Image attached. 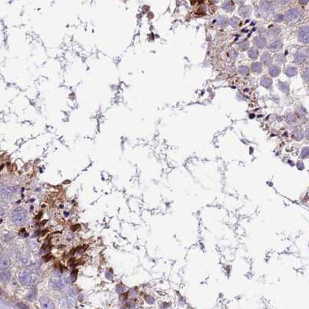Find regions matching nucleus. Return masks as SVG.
<instances>
[{
    "label": "nucleus",
    "mask_w": 309,
    "mask_h": 309,
    "mask_svg": "<svg viewBox=\"0 0 309 309\" xmlns=\"http://www.w3.org/2000/svg\"><path fill=\"white\" fill-rule=\"evenodd\" d=\"M11 219L16 225L23 224L28 220L27 211L24 208H16L11 213Z\"/></svg>",
    "instance_id": "f257e3e1"
},
{
    "label": "nucleus",
    "mask_w": 309,
    "mask_h": 309,
    "mask_svg": "<svg viewBox=\"0 0 309 309\" xmlns=\"http://www.w3.org/2000/svg\"><path fill=\"white\" fill-rule=\"evenodd\" d=\"M19 280L25 286H31L36 281V276L29 270L21 271L19 275Z\"/></svg>",
    "instance_id": "f03ea898"
},
{
    "label": "nucleus",
    "mask_w": 309,
    "mask_h": 309,
    "mask_svg": "<svg viewBox=\"0 0 309 309\" xmlns=\"http://www.w3.org/2000/svg\"><path fill=\"white\" fill-rule=\"evenodd\" d=\"M50 286L55 290H61L65 287V281L61 277L55 276L50 279Z\"/></svg>",
    "instance_id": "7ed1b4c3"
},
{
    "label": "nucleus",
    "mask_w": 309,
    "mask_h": 309,
    "mask_svg": "<svg viewBox=\"0 0 309 309\" xmlns=\"http://www.w3.org/2000/svg\"><path fill=\"white\" fill-rule=\"evenodd\" d=\"M301 17V12L297 9H289L285 14V19L289 22H294L298 21Z\"/></svg>",
    "instance_id": "20e7f679"
},
{
    "label": "nucleus",
    "mask_w": 309,
    "mask_h": 309,
    "mask_svg": "<svg viewBox=\"0 0 309 309\" xmlns=\"http://www.w3.org/2000/svg\"><path fill=\"white\" fill-rule=\"evenodd\" d=\"M274 10V6L271 2L263 1L260 5V12L264 16H269Z\"/></svg>",
    "instance_id": "39448f33"
},
{
    "label": "nucleus",
    "mask_w": 309,
    "mask_h": 309,
    "mask_svg": "<svg viewBox=\"0 0 309 309\" xmlns=\"http://www.w3.org/2000/svg\"><path fill=\"white\" fill-rule=\"evenodd\" d=\"M294 61H295V62L298 63V64H302V63H304L307 58V49L306 48L299 49V50L296 52L295 54H294Z\"/></svg>",
    "instance_id": "423d86ee"
},
{
    "label": "nucleus",
    "mask_w": 309,
    "mask_h": 309,
    "mask_svg": "<svg viewBox=\"0 0 309 309\" xmlns=\"http://www.w3.org/2000/svg\"><path fill=\"white\" fill-rule=\"evenodd\" d=\"M297 37H298V40L301 43H308V26H304L301 27L298 30V33H297Z\"/></svg>",
    "instance_id": "0eeeda50"
},
{
    "label": "nucleus",
    "mask_w": 309,
    "mask_h": 309,
    "mask_svg": "<svg viewBox=\"0 0 309 309\" xmlns=\"http://www.w3.org/2000/svg\"><path fill=\"white\" fill-rule=\"evenodd\" d=\"M12 197V191L5 185L0 186V199L3 201L9 200Z\"/></svg>",
    "instance_id": "6e6552de"
},
{
    "label": "nucleus",
    "mask_w": 309,
    "mask_h": 309,
    "mask_svg": "<svg viewBox=\"0 0 309 309\" xmlns=\"http://www.w3.org/2000/svg\"><path fill=\"white\" fill-rule=\"evenodd\" d=\"M253 43L260 49H263L267 46V39L263 36H255L253 39Z\"/></svg>",
    "instance_id": "1a4fd4ad"
},
{
    "label": "nucleus",
    "mask_w": 309,
    "mask_h": 309,
    "mask_svg": "<svg viewBox=\"0 0 309 309\" xmlns=\"http://www.w3.org/2000/svg\"><path fill=\"white\" fill-rule=\"evenodd\" d=\"M40 303L43 308L52 309L54 307V302L52 301L50 297H47V296H43V297H40Z\"/></svg>",
    "instance_id": "9d476101"
},
{
    "label": "nucleus",
    "mask_w": 309,
    "mask_h": 309,
    "mask_svg": "<svg viewBox=\"0 0 309 309\" xmlns=\"http://www.w3.org/2000/svg\"><path fill=\"white\" fill-rule=\"evenodd\" d=\"M10 259L9 256L4 255L2 257L0 258V270H5L7 268L10 266Z\"/></svg>",
    "instance_id": "9b49d317"
},
{
    "label": "nucleus",
    "mask_w": 309,
    "mask_h": 309,
    "mask_svg": "<svg viewBox=\"0 0 309 309\" xmlns=\"http://www.w3.org/2000/svg\"><path fill=\"white\" fill-rule=\"evenodd\" d=\"M282 47H283V43H282V41L280 40H276L274 41H273L272 43H270V44L269 45V47L268 48L270 49V50L271 51H278L282 49Z\"/></svg>",
    "instance_id": "f8f14e48"
},
{
    "label": "nucleus",
    "mask_w": 309,
    "mask_h": 309,
    "mask_svg": "<svg viewBox=\"0 0 309 309\" xmlns=\"http://www.w3.org/2000/svg\"><path fill=\"white\" fill-rule=\"evenodd\" d=\"M261 61L263 64L267 66L270 65L271 63H272V57H271L270 54L268 53V52H264L263 54L261 55Z\"/></svg>",
    "instance_id": "ddd939ff"
},
{
    "label": "nucleus",
    "mask_w": 309,
    "mask_h": 309,
    "mask_svg": "<svg viewBox=\"0 0 309 309\" xmlns=\"http://www.w3.org/2000/svg\"><path fill=\"white\" fill-rule=\"evenodd\" d=\"M251 11H252V9H251L250 7L244 5V6L240 7L239 12L243 17H248L249 16H250Z\"/></svg>",
    "instance_id": "4468645a"
},
{
    "label": "nucleus",
    "mask_w": 309,
    "mask_h": 309,
    "mask_svg": "<svg viewBox=\"0 0 309 309\" xmlns=\"http://www.w3.org/2000/svg\"><path fill=\"white\" fill-rule=\"evenodd\" d=\"M61 303H62V304H65L66 306L72 305L73 304L75 303V300H74V296L67 295L61 299Z\"/></svg>",
    "instance_id": "2eb2a0df"
},
{
    "label": "nucleus",
    "mask_w": 309,
    "mask_h": 309,
    "mask_svg": "<svg viewBox=\"0 0 309 309\" xmlns=\"http://www.w3.org/2000/svg\"><path fill=\"white\" fill-rule=\"evenodd\" d=\"M280 73V67L278 66L273 65L271 66L269 68V74L271 77H273V78H276L277 77Z\"/></svg>",
    "instance_id": "dca6fc26"
},
{
    "label": "nucleus",
    "mask_w": 309,
    "mask_h": 309,
    "mask_svg": "<svg viewBox=\"0 0 309 309\" xmlns=\"http://www.w3.org/2000/svg\"><path fill=\"white\" fill-rule=\"evenodd\" d=\"M272 83H273L272 79L270 78L269 77L263 76L260 80V85L266 88H270L271 85H272Z\"/></svg>",
    "instance_id": "f3484780"
},
{
    "label": "nucleus",
    "mask_w": 309,
    "mask_h": 309,
    "mask_svg": "<svg viewBox=\"0 0 309 309\" xmlns=\"http://www.w3.org/2000/svg\"><path fill=\"white\" fill-rule=\"evenodd\" d=\"M280 32H281V28L280 26H273L268 30V35L271 37H275V36H277Z\"/></svg>",
    "instance_id": "a211bd4d"
},
{
    "label": "nucleus",
    "mask_w": 309,
    "mask_h": 309,
    "mask_svg": "<svg viewBox=\"0 0 309 309\" xmlns=\"http://www.w3.org/2000/svg\"><path fill=\"white\" fill-rule=\"evenodd\" d=\"M11 274L9 271H3L0 273V279L3 283H8L10 280Z\"/></svg>",
    "instance_id": "6ab92c4d"
},
{
    "label": "nucleus",
    "mask_w": 309,
    "mask_h": 309,
    "mask_svg": "<svg viewBox=\"0 0 309 309\" xmlns=\"http://www.w3.org/2000/svg\"><path fill=\"white\" fill-rule=\"evenodd\" d=\"M251 68L253 72L256 74H260L263 71V66L260 62H254L251 64Z\"/></svg>",
    "instance_id": "aec40b11"
},
{
    "label": "nucleus",
    "mask_w": 309,
    "mask_h": 309,
    "mask_svg": "<svg viewBox=\"0 0 309 309\" xmlns=\"http://www.w3.org/2000/svg\"><path fill=\"white\" fill-rule=\"evenodd\" d=\"M284 74H286L288 77L295 76L297 74V70L294 67H288L284 69Z\"/></svg>",
    "instance_id": "412c9836"
},
{
    "label": "nucleus",
    "mask_w": 309,
    "mask_h": 309,
    "mask_svg": "<svg viewBox=\"0 0 309 309\" xmlns=\"http://www.w3.org/2000/svg\"><path fill=\"white\" fill-rule=\"evenodd\" d=\"M222 9H224L225 11H226V12H232V11L234 9V4H233V2H232V1H226V2H225L224 3H223L222 5Z\"/></svg>",
    "instance_id": "4be33fe9"
},
{
    "label": "nucleus",
    "mask_w": 309,
    "mask_h": 309,
    "mask_svg": "<svg viewBox=\"0 0 309 309\" xmlns=\"http://www.w3.org/2000/svg\"><path fill=\"white\" fill-rule=\"evenodd\" d=\"M278 88L281 92H284V93H288L289 92V85L287 82L279 81L278 82Z\"/></svg>",
    "instance_id": "5701e85b"
},
{
    "label": "nucleus",
    "mask_w": 309,
    "mask_h": 309,
    "mask_svg": "<svg viewBox=\"0 0 309 309\" xmlns=\"http://www.w3.org/2000/svg\"><path fill=\"white\" fill-rule=\"evenodd\" d=\"M227 19L225 16H219L216 19V24L221 27H226L227 25Z\"/></svg>",
    "instance_id": "b1692460"
},
{
    "label": "nucleus",
    "mask_w": 309,
    "mask_h": 309,
    "mask_svg": "<svg viewBox=\"0 0 309 309\" xmlns=\"http://www.w3.org/2000/svg\"><path fill=\"white\" fill-rule=\"evenodd\" d=\"M248 56L251 59H256L259 56V51L256 47H251L248 51Z\"/></svg>",
    "instance_id": "393cba45"
},
{
    "label": "nucleus",
    "mask_w": 309,
    "mask_h": 309,
    "mask_svg": "<svg viewBox=\"0 0 309 309\" xmlns=\"http://www.w3.org/2000/svg\"><path fill=\"white\" fill-rule=\"evenodd\" d=\"M285 119H286V122H287L288 124H293V123H295L296 119H297V116H295V114L290 112V113H287V114L286 115Z\"/></svg>",
    "instance_id": "a878e982"
},
{
    "label": "nucleus",
    "mask_w": 309,
    "mask_h": 309,
    "mask_svg": "<svg viewBox=\"0 0 309 309\" xmlns=\"http://www.w3.org/2000/svg\"><path fill=\"white\" fill-rule=\"evenodd\" d=\"M275 61L277 63H280V64H284V63L286 62V57L283 54H278L275 57Z\"/></svg>",
    "instance_id": "bb28decb"
},
{
    "label": "nucleus",
    "mask_w": 309,
    "mask_h": 309,
    "mask_svg": "<svg viewBox=\"0 0 309 309\" xmlns=\"http://www.w3.org/2000/svg\"><path fill=\"white\" fill-rule=\"evenodd\" d=\"M240 20L238 17H236V16H233L231 19H229V24L231 25L233 27H237V26L239 25Z\"/></svg>",
    "instance_id": "cd10ccee"
},
{
    "label": "nucleus",
    "mask_w": 309,
    "mask_h": 309,
    "mask_svg": "<svg viewBox=\"0 0 309 309\" xmlns=\"http://www.w3.org/2000/svg\"><path fill=\"white\" fill-rule=\"evenodd\" d=\"M249 47H250V43H249L248 41H246V40H245V41L242 42V43H240L239 44V50H241V51H245V50H248Z\"/></svg>",
    "instance_id": "c85d7f7f"
},
{
    "label": "nucleus",
    "mask_w": 309,
    "mask_h": 309,
    "mask_svg": "<svg viewBox=\"0 0 309 309\" xmlns=\"http://www.w3.org/2000/svg\"><path fill=\"white\" fill-rule=\"evenodd\" d=\"M239 72L240 73V74H242V75H247V74H249V73H250V69H249V67H247V66L245 65L240 66V67H239Z\"/></svg>",
    "instance_id": "c756f323"
},
{
    "label": "nucleus",
    "mask_w": 309,
    "mask_h": 309,
    "mask_svg": "<svg viewBox=\"0 0 309 309\" xmlns=\"http://www.w3.org/2000/svg\"><path fill=\"white\" fill-rule=\"evenodd\" d=\"M36 293H35L34 290H31V291H29V293L26 294V299H27L28 301H32L34 300L35 298H36Z\"/></svg>",
    "instance_id": "7c9ffc66"
},
{
    "label": "nucleus",
    "mask_w": 309,
    "mask_h": 309,
    "mask_svg": "<svg viewBox=\"0 0 309 309\" xmlns=\"http://www.w3.org/2000/svg\"><path fill=\"white\" fill-rule=\"evenodd\" d=\"M296 112L300 116H304V114L305 113V109L303 108L302 106H301V105H298V106L296 107Z\"/></svg>",
    "instance_id": "2f4dec72"
},
{
    "label": "nucleus",
    "mask_w": 309,
    "mask_h": 309,
    "mask_svg": "<svg viewBox=\"0 0 309 309\" xmlns=\"http://www.w3.org/2000/svg\"><path fill=\"white\" fill-rule=\"evenodd\" d=\"M229 57L231 59L235 60V59H236L237 56H238V53H237V51H236L235 50H231L229 52Z\"/></svg>",
    "instance_id": "473e14b6"
},
{
    "label": "nucleus",
    "mask_w": 309,
    "mask_h": 309,
    "mask_svg": "<svg viewBox=\"0 0 309 309\" xmlns=\"http://www.w3.org/2000/svg\"><path fill=\"white\" fill-rule=\"evenodd\" d=\"M303 78L306 82L308 81V67H306L303 70Z\"/></svg>",
    "instance_id": "72a5a7b5"
},
{
    "label": "nucleus",
    "mask_w": 309,
    "mask_h": 309,
    "mask_svg": "<svg viewBox=\"0 0 309 309\" xmlns=\"http://www.w3.org/2000/svg\"><path fill=\"white\" fill-rule=\"evenodd\" d=\"M284 16L283 15H281V14H278V15H277L276 16H275V21L277 22H281L282 21L284 20Z\"/></svg>",
    "instance_id": "f704fd0d"
},
{
    "label": "nucleus",
    "mask_w": 309,
    "mask_h": 309,
    "mask_svg": "<svg viewBox=\"0 0 309 309\" xmlns=\"http://www.w3.org/2000/svg\"><path fill=\"white\" fill-rule=\"evenodd\" d=\"M18 307H19V308H22V309H28L29 308V306L26 305L25 304H23V303H19L18 304Z\"/></svg>",
    "instance_id": "c9c22d12"
},
{
    "label": "nucleus",
    "mask_w": 309,
    "mask_h": 309,
    "mask_svg": "<svg viewBox=\"0 0 309 309\" xmlns=\"http://www.w3.org/2000/svg\"><path fill=\"white\" fill-rule=\"evenodd\" d=\"M277 2L280 5H285V4L290 2V0H277Z\"/></svg>",
    "instance_id": "e433bc0d"
},
{
    "label": "nucleus",
    "mask_w": 309,
    "mask_h": 309,
    "mask_svg": "<svg viewBox=\"0 0 309 309\" xmlns=\"http://www.w3.org/2000/svg\"><path fill=\"white\" fill-rule=\"evenodd\" d=\"M4 215H5V210H4V209L2 206L0 205V220H1V219H2V217Z\"/></svg>",
    "instance_id": "4c0bfd02"
},
{
    "label": "nucleus",
    "mask_w": 309,
    "mask_h": 309,
    "mask_svg": "<svg viewBox=\"0 0 309 309\" xmlns=\"http://www.w3.org/2000/svg\"><path fill=\"white\" fill-rule=\"evenodd\" d=\"M299 2H300L301 4H303V5H305V4L307 3L308 0H299Z\"/></svg>",
    "instance_id": "58836bf2"
},
{
    "label": "nucleus",
    "mask_w": 309,
    "mask_h": 309,
    "mask_svg": "<svg viewBox=\"0 0 309 309\" xmlns=\"http://www.w3.org/2000/svg\"><path fill=\"white\" fill-rule=\"evenodd\" d=\"M2 252V245L0 244V255H1Z\"/></svg>",
    "instance_id": "ea45409f"
},
{
    "label": "nucleus",
    "mask_w": 309,
    "mask_h": 309,
    "mask_svg": "<svg viewBox=\"0 0 309 309\" xmlns=\"http://www.w3.org/2000/svg\"><path fill=\"white\" fill-rule=\"evenodd\" d=\"M2 293V289H0V294H1Z\"/></svg>",
    "instance_id": "a19ab883"
}]
</instances>
